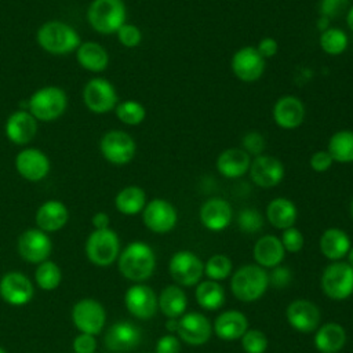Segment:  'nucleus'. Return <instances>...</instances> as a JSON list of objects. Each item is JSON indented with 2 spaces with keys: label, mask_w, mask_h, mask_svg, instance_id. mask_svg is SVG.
Segmentation results:
<instances>
[{
  "label": "nucleus",
  "mask_w": 353,
  "mask_h": 353,
  "mask_svg": "<svg viewBox=\"0 0 353 353\" xmlns=\"http://www.w3.org/2000/svg\"><path fill=\"white\" fill-rule=\"evenodd\" d=\"M251 165V156L239 148L225 149L216 159L218 172L229 179H236L245 175Z\"/></svg>",
  "instance_id": "obj_24"
},
{
  "label": "nucleus",
  "mask_w": 353,
  "mask_h": 353,
  "mask_svg": "<svg viewBox=\"0 0 353 353\" xmlns=\"http://www.w3.org/2000/svg\"><path fill=\"white\" fill-rule=\"evenodd\" d=\"M334 160L332 157L330 156V153L327 150H317L312 154L310 160H309V164H310V168L316 172H325L331 168Z\"/></svg>",
  "instance_id": "obj_48"
},
{
  "label": "nucleus",
  "mask_w": 353,
  "mask_h": 353,
  "mask_svg": "<svg viewBox=\"0 0 353 353\" xmlns=\"http://www.w3.org/2000/svg\"><path fill=\"white\" fill-rule=\"evenodd\" d=\"M321 290L334 301L349 298L353 294V268L346 262L330 263L321 276Z\"/></svg>",
  "instance_id": "obj_7"
},
{
  "label": "nucleus",
  "mask_w": 353,
  "mask_h": 353,
  "mask_svg": "<svg viewBox=\"0 0 353 353\" xmlns=\"http://www.w3.org/2000/svg\"><path fill=\"white\" fill-rule=\"evenodd\" d=\"M68 106V98L62 88L47 85L37 90L29 99V113L40 121H52L63 114Z\"/></svg>",
  "instance_id": "obj_5"
},
{
  "label": "nucleus",
  "mask_w": 353,
  "mask_h": 353,
  "mask_svg": "<svg viewBox=\"0 0 353 353\" xmlns=\"http://www.w3.org/2000/svg\"><path fill=\"white\" fill-rule=\"evenodd\" d=\"M167 331H178V320L176 319H168L165 323Z\"/></svg>",
  "instance_id": "obj_53"
},
{
  "label": "nucleus",
  "mask_w": 353,
  "mask_h": 353,
  "mask_svg": "<svg viewBox=\"0 0 353 353\" xmlns=\"http://www.w3.org/2000/svg\"><path fill=\"white\" fill-rule=\"evenodd\" d=\"M168 270L179 285L192 287L200 281L204 273V263L190 251H178L171 256Z\"/></svg>",
  "instance_id": "obj_13"
},
{
  "label": "nucleus",
  "mask_w": 353,
  "mask_h": 353,
  "mask_svg": "<svg viewBox=\"0 0 353 353\" xmlns=\"http://www.w3.org/2000/svg\"><path fill=\"white\" fill-rule=\"evenodd\" d=\"M117 119L127 125H138L146 117L145 106L134 99H127L116 105L114 108Z\"/></svg>",
  "instance_id": "obj_39"
},
{
  "label": "nucleus",
  "mask_w": 353,
  "mask_h": 353,
  "mask_svg": "<svg viewBox=\"0 0 353 353\" xmlns=\"http://www.w3.org/2000/svg\"><path fill=\"white\" fill-rule=\"evenodd\" d=\"M291 281V272L284 266H276L274 270L269 274V283L274 288H284Z\"/></svg>",
  "instance_id": "obj_49"
},
{
  "label": "nucleus",
  "mask_w": 353,
  "mask_h": 353,
  "mask_svg": "<svg viewBox=\"0 0 353 353\" xmlns=\"http://www.w3.org/2000/svg\"><path fill=\"white\" fill-rule=\"evenodd\" d=\"M15 168L26 181L39 182L50 172V160L40 149L28 148L17 154Z\"/></svg>",
  "instance_id": "obj_19"
},
{
  "label": "nucleus",
  "mask_w": 353,
  "mask_h": 353,
  "mask_svg": "<svg viewBox=\"0 0 353 353\" xmlns=\"http://www.w3.org/2000/svg\"><path fill=\"white\" fill-rule=\"evenodd\" d=\"M317 25H319L320 30L323 32V30H325V29H328V28H330V19H328V18H325V17H320V18H319V21H317Z\"/></svg>",
  "instance_id": "obj_54"
},
{
  "label": "nucleus",
  "mask_w": 353,
  "mask_h": 353,
  "mask_svg": "<svg viewBox=\"0 0 353 353\" xmlns=\"http://www.w3.org/2000/svg\"><path fill=\"white\" fill-rule=\"evenodd\" d=\"M72 321L80 332L95 336L105 325L106 312L98 301L92 298H83L73 305Z\"/></svg>",
  "instance_id": "obj_9"
},
{
  "label": "nucleus",
  "mask_w": 353,
  "mask_h": 353,
  "mask_svg": "<svg viewBox=\"0 0 353 353\" xmlns=\"http://www.w3.org/2000/svg\"><path fill=\"white\" fill-rule=\"evenodd\" d=\"M142 219L145 226L153 233H168L171 232L178 221L175 207L164 199H153L146 203L142 211Z\"/></svg>",
  "instance_id": "obj_12"
},
{
  "label": "nucleus",
  "mask_w": 353,
  "mask_h": 353,
  "mask_svg": "<svg viewBox=\"0 0 353 353\" xmlns=\"http://www.w3.org/2000/svg\"><path fill=\"white\" fill-rule=\"evenodd\" d=\"M349 0H321L320 1V14L328 19L339 17L347 10Z\"/></svg>",
  "instance_id": "obj_46"
},
{
  "label": "nucleus",
  "mask_w": 353,
  "mask_h": 353,
  "mask_svg": "<svg viewBox=\"0 0 353 353\" xmlns=\"http://www.w3.org/2000/svg\"><path fill=\"white\" fill-rule=\"evenodd\" d=\"M296 216L298 211L295 204L285 197L273 199L266 207V218L276 229L284 230L294 226Z\"/></svg>",
  "instance_id": "obj_29"
},
{
  "label": "nucleus",
  "mask_w": 353,
  "mask_h": 353,
  "mask_svg": "<svg viewBox=\"0 0 353 353\" xmlns=\"http://www.w3.org/2000/svg\"><path fill=\"white\" fill-rule=\"evenodd\" d=\"M124 303L127 310L139 320L152 319L159 309V298L156 292L145 284L130 287L124 295Z\"/></svg>",
  "instance_id": "obj_16"
},
{
  "label": "nucleus",
  "mask_w": 353,
  "mask_h": 353,
  "mask_svg": "<svg viewBox=\"0 0 353 353\" xmlns=\"http://www.w3.org/2000/svg\"><path fill=\"white\" fill-rule=\"evenodd\" d=\"M280 241H281L284 250L288 252H299L303 247V236L294 226L283 230Z\"/></svg>",
  "instance_id": "obj_45"
},
{
  "label": "nucleus",
  "mask_w": 353,
  "mask_h": 353,
  "mask_svg": "<svg viewBox=\"0 0 353 353\" xmlns=\"http://www.w3.org/2000/svg\"><path fill=\"white\" fill-rule=\"evenodd\" d=\"M327 152L336 163H353V131L341 130L332 134L328 141Z\"/></svg>",
  "instance_id": "obj_35"
},
{
  "label": "nucleus",
  "mask_w": 353,
  "mask_h": 353,
  "mask_svg": "<svg viewBox=\"0 0 353 353\" xmlns=\"http://www.w3.org/2000/svg\"><path fill=\"white\" fill-rule=\"evenodd\" d=\"M91 223L92 226L97 229V230H101V229H108L109 228V223H110V218L106 212H95L92 215V219H91Z\"/></svg>",
  "instance_id": "obj_52"
},
{
  "label": "nucleus",
  "mask_w": 353,
  "mask_h": 353,
  "mask_svg": "<svg viewBox=\"0 0 353 353\" xmlns=\"http://www.w3.org/2000/svg\"><path fill=\"white\" fill-rule=\"evenodd\" d=\"M69 219L66 205L59 200H48L36 211V225L40 230L50 233L62 229Z\"/></svg>",
  "instance_id": "obj_26"
},
{
  "label": "nucleus",
  "mask_w": 353,
  "mask_h": 353,
  "mask_svg": "<svg viewBox=\"0 0 353 353\" xmlns=\"http://www.w3.org/2000/svg\"><path fill=\"white\" fill-rule=\"evenodd\" d=\"M62 280V272L59 266L52 261H44L37 265L34 272L36 284L44 291L55 290Z\"/></svg>",
  "instance_id": "obj_37"
},
{
  "label": "nucleus",
  "mask_w": 353,
  "mask_h": 353,
  "mask_svg": "<svg viewBox=\"0 0 353 353\" xmlns=\"http://www.w3.org/2000/svg\"><path fill=\"white\" fill-rule=\"evenodd\" d=\"M188 306L186 294L178 285H167L159 296V307L168 319L181 317Z\"/></svg>",
  "instance_id": "obj_33"
},
{
  "label": "nucleus",
  "mask_w": 353,
  "mask_h": 353,
  "mask_svg": "<svg viewBox=\"0 0 353 353\" xmlns=\"http://www.w3.org/2000/svg\"><path fill=\"white\" fill-rule=\"evenodd\" d=\"M72 346L74 353H95L97 341L94 335L80 332L77 336H74Z\"/></svg>",
  "instance_id": "obj_47"
},
{
  "label": "nucleus",
  "mask_w": 353,
  "mask_h": 353,
  "mask_svg": "<svg viewBox=\"0 0 353 353\" xmlns=\"http://www.w3.org/2000/svg\"><path fill=\"white\" fill-rule=\"evenodd\" d=\"M350 214H352V218H353V201H352V204H350Z\"/></svg>",
  "instance_id": "obj_57"
},
{
  "label": "nucleus",
  "mask_w": 353,
  "mask_h": 353,
  "mask_svg": "<svg viewBox=\"0 0 353 353\" xmlns=\"http://www.w3.org/2000/svg\"><path fill=\"white\" fill-rule=\"evenodd\" d=\"M214 330L218 338L223 341H234L241 338L248 330V320L241 312L226 310L216 317Z\"/></svg>",
  "instance_id": "obj_28"
},
{
  "label": "nucleus",
  "mask_w": 353,
  "mask_h": 353,
  "mask_svg": "<svg viewBox=\"0 0 353 353\" xmlns=\"http://www.w3.org/2000/svg\"><path fill=\"white\" fill-rule=\"evenodd\" d=\"M37 132V120L26 110L14 112L6 123L7 138L17 143L25 145L29 143Z\"/></svg>",
  "instance_id": "obj_25"
},
{
  "label": "nucleus",
  "mask_w": 353,
  "mask_h": 353,
  "mask_svg": "<svg viewBox=\"0 0 353 353\" xmlns=\"http://www.w3.org/2000/svg\"><path fill=\"white\" fill-rule=\"evenodd\" d=\"M346 342L345 328L336 323H327L314 335V345L320 353H338Z\"/></svg>",
  "instance_id": "obj_32"
},
{
  "label": "nucleus",
  "mask_w": 353,
  "mask_h": 353,
  "mask_svg": "<svg viewBox=\"0 0 353 353\" xmlns=\"http://www.w3.org/2000/svg\"><path fill=\"white\" fill-rule=\"evenodd\" d=\"M0 353H7V352H6V350H4V349L0 346Z\"/></svg>",
  "instance_id": "obj_58"
},
{
  "label": "nucleus",
  "mask_w": 353,
  "mask_h": 353,
  "mask_svg": "<svg viewBox=\"0 0 353 353\" xmlns=\"http://www.w3.org/2000/svg\"><path fill=\"white\" fill-rule=\"evenodd\" d=\"M181 342L174 335H164L156 343V353H179Z\"/></svg>",
  "instance_id": "obj_50"
},
{
  "label": "nucleus",
  "mask_w": 353,
  "mask_h": 353,
  "mask_svg": "<svg viewBox=\"0 0 353 353\" xmlns=\"http://www.w3.org/2000/svg\"><path fill=\"white\" fill-rule=\"evenodd\" d=\"M258 50V52L262 55V58L268 59L272 58L277 54L279 51V43L273 39V37H263L258 46L255 47Z\"/></svg>",
  "instance_id": "obj_51"
},
{
  "label": "nucleus",
  "mask_w": 353,
  "mask_h": 353,
  "mask_svg": "<svg viewBox=\"0 0 353 353\" xmlns=\"http://www.w3.org/2000/svg\"><path fill=\"white\" fill-rule=\"evenodd\" d=\"M37 43L50 54L63 55L77 50L80 36L70 25L61 21H50L39 28Z\"/></svg>",
  "instance_id": "obj_2"
},
{
  "label": "nucleus",
  "mask_w": 353,
  "mask_h": 353,
  "mask_svg": "<svg viewBox=\"0 0 353 353\" xmlns=\"http://www.w3.org/2000/svg\"><path fill=\"white\" fill-rule=\"evenodd\" d=\"M250 176L252 182L263 189L277 186L284 178V165L283 163L269 154H259L254 160H251L250 165Z\"/></svg>",
  "instance_id": "obj_17"
},
{
  "label": "nucleus",
  "mask_w": 353,
  "mask_h": 353,
  "mask_svg": "<svg viewBox=\"0 0 353 353\" xmlns=\"http://www.w3.org/2000/svg\"><path fill=\"white\" fill-rule=\"evenodd\" d=\"M233 218V211L230 204L221 199L214 197L207 200L200 208V222L211 232H221L226 229Z\"/></svg>",
  "instance_id": "obj_23"
},
{
  "label": "nucleus",
  "mask_w": 353,
  "mask_h": 353,
  "mask_svg": "<svg viewBox=\"0 0 353 353\" xmlns=\"http://www.w3.org/2000/svg\"><path fill=\"white\" fill-rule=\"evenodd\" d=\"M303 102L292 95L281 97L273 106V120L283 130H295L305 120Z\"/></svg>",
  "instance_id": "obj_22"
},
{
  "label": "nucleus",
  "mask_w": 353,
  "mask_h": 353,
  "mask_svg": "<svg viewBox=\"0 0 353 353\" xmlns=\"http://www.w3.org/2000/svg\"><path fill=\"white\" fill-rule=\"evenodd\" d=\"M156 268V255L143 241L130 243L119 255V270L131 281L148 280Z\"/></svg>",
  "instance_id": "obj_1"
},
{
  "label": "nucleus",
  "mask_w": 353,
  "mask_h": 353,
  "mask_svg": "<svg viewBox=\"0 0 353 353\" xmlns=\"http://www.w3.org/2000/svg\"><path fill=\"white\" fill-rule=\"evenodd\" d=\"M127 10L123 0H92L87 10L91 28L102 34L116 33L125 23Z\"/></svg>",
  "instance_id": "obj_4"
},
{
  "label": "nucleus",
  "mask_w": 353,
  "mask_h": 353,
  "mask_svg": "<svg viewBox=\"0 0 353 353\" xmlns=\"http://www.w3.org/2000/svg\"><path fill=\"white\" fill-rule=\"evenodd\" d=\"M232 272V261L222 254L212 255L204 265V273L210 280L219 281L226 279Z\"/></svg>",
  "instance_id": "obj_40"
},
{
  "label": "nucleus",
  "mask_w": 353,
  "mask_h": 353,
  "mask_svg": "<svg viewBox=\"0 0 353 353\" xmlns=\"http://www.w3.org/2000/svg\"><path fill=\"white\" fill-rule=\"evenodd\" d=\"M85 255L97 266L105 268L112 265L120 255V240L110 228L94 230L85 241Z\"/></svg>",
  "instance_id": "obj_6"
},
{
  "label": "nucleus",
  "mask_w": 353,
  "mask_h": 353,
  "mask_svg": "<svg viewBox=\"0 0 353 353\" xmlns=\"http://www.w3.org/2000/svg\"><path fill=\"white\" fill-rule=\"evenodd\" d=\"M241 145H243L241 149H244L250 156L252 154L256 157L263 153V150L266 148V141L262 134H259L256 131H250L243 137Z\"/></svg>",
  "instance_id": "obj_44"
},
{
  "label": "nucleus",
  "mask_w": 353,
  "mask_h": 353,
  "mask_svg": "<svg viewBox=\"0 0 353 353\" xmlns=\"http://www.w3.org/2000/svg\"><path fill=\"white\" fill-rule=\"evenodd\" d=\"M142 339L141 330L130 321H117L112 324L105 334V346L110 352L125 353L134 350Z\"/></svg>",
  "instance_id": "obj_18"
},
{
  "label": "nucleus",
  "mask_w": 353,
  "mask_h": 353,
  "mask_svg": "<svg viewBox=\"0 0 353 353\" xmlns=\"http://www.w3.org/2000/svg\"><path fill=\"white\" fill-rule=\"evenodd\" d=\"M52 243L48 234L37 229H26L18 239V254L26 262L41 263L48 259Z\"/></svg>",
  "instance_id": "obj_14"
},
{
  "label": "nucleus",
  "mask_w": 353,
  "mask_h": 353,
  "mask_svg": "<svg viewBox=\"0 0 353 353\" xmlns=\"http://www.w3.org/2000/svg\"><path fill=\"white\" fill-rule=\"evenodd\" d=\"M237 225L241 232L254 234L263 228V216L255 208H243L237 215Z\"/></svg>",
  "instance_id": "obj_41"
},
{
  "label": "nucleus",
  "mask_w": 353,
  "mask_h": 353,
  "mask_svg": "<svg viewBox=\"0 0 353 353\" xmlns=\"http://www.w3.org/2000/svg\"><path fill=\"white\" fill-rule=\"evenodd\" d=\"M230 66L233 74L239 80L244 83H254L262 77L266 68V61L255 47L245 46L233 54Z\"/></svg>",
  "instance_id": "obj_11"
},
{
  "label": "nucleus",
  "mask_w": 353,
  "mask_h": 353,
  "mask_svg": "<svg viewBox=\"0 0 353 353\" xmlns=\"http://www.w3.org/2000/svg\"><path fill=\"white\" fill-rule=\"evenodd\" d=\"M99 149L105 160L116 165H124L134 159L137 143L125 131L112 130L101 138Z\"/></svg>",
  "instance_id": "obj_8"
},
{
  "label": "nucleus",
  "mask_w": 353,
  "mask_h": 353,
  "mask_svg": "<svg viewBox=\"0 0 353 353\" xmlns=\"http://www.w3.org/2000/svg\"><path fill=\"white\" fill-rule=\"evenodd\" d=\"M241 346L245 353H265L268 338L259 330H247L241 336Z\"/></svg>",
  "instance_id": "obj_42"
},
{
  "label": "nucleus",
  "mask_w": 353,
  "mask_h": 353,
  "mask_svg": "<svg viewBox=\"0 0 353 353\" xmlns=\"http://www.w3.org/2000/svg\"><path fill=\"white\" fill-rule=\"evenodd\" d=\"M83 101L91 112L108 113L117 105V92L109 80L95 77L84 85Z\"/></svg>",
  "instance_id": "obj_10"
},
{
  "label": "nucleus",
  "mask_w": 353,
  "mask_h": 353,
  "mask_svg": "<svg viewBox=\"0 0 353 353\" xmlns=\"http://www.w3.org/2000/svg\"><path fill=\"white\" fill-rule=\"evenodd\" d=\"M34 288L32 280L21 272H8L0 279V296L12 306H22L30 302Z\"/></svg>",
  "instance_id": "obj_15"
},
{
  "label": "nucleus",
  "mask_w": 353,
  "mask_h": 353,
  "mask_svg": "<svg viewBox=\"0 0 353 353\" xmlns=\"http://www.w3.org/2000/svg\"><path fill=\"white\" fill-rule=\"evenodd\" d=\"M197 303L205 310H216L225 303V290L214 280H205L196 288Z\"/></svg>",
  "instance_id": "obj_36"
},
{
  "label": "nucleus",
  "mask_w": 353,
  "mask_h": 353,
  "mask_svg": "<svg viewBox=\"0 0 353 353\" xmlns=\"http://www.w3.org/2000/svg\"><path fill=\"white\" fill-rule=\"evenodd\" d=\"M116 34H117L119 41L127 48L137 47L142 40V33H141L139 28L137 25L127 23V22L116 32Z\"/></svg>",
  "instance_id": "obj_43"
},
{
  "label": "nucleus",
  "mask_w": 353,
  "mask_h": 353,
  "mask_svg": "<svg viewBox=\"0 0 353 353\" xmlns=\"http://www.w3.org/2000/svg\"><path fill=\"white\" fill-rule=\"evenodd\" d=\"M347 36L342 29L328 28L320 34V47L328 55H341L347 48Z\"/></svg>",
  "instance_id": "obj_38"
},
{
  "label": "nucleus",
  "mask_w": 353,
  "mask_h": 353,
  "mask_svg": "<svg viewBox=\"0 0 353 353\" xmlns=\"http://www.w3.org/2000/svg\"><path fill=\"white\" fill-rule=\"evenodd\" d=\"M114 205L117 211L124 215H135L143 211L146 205L145 190L135 185L125 186L116 194Z\"/></svg>",
  "instance_id": "obj_34"
},
{
  "label": "nucleus",
  "mask_w": 353,
  "mask_h": 353,
  "mask_svg": "<svg viewBox=\"0 0 353 353\" xmlns=\"http://www.w3.org/2000/svg\"><path fill=\"white\" fill-rule=\"evenodd\" d=\"M79 63L90 72H102L109 65V54L101 44L95 41L80 43L76 52Z\"/></svg>",
  "instance_id": "obj_31"
},
{
  "label": "nucleus",
  "mask_w": 353,
  "mask_h": 353,
  "mask_svg": "<svg viewBox=\"0 0 353 353\" xmlns=\"http://www.w3.org/2000/svg\"><path fill=\"white\" fill-rule=\"evenodd\" d=\"M176 332L185 343L200 346L210 339L212 327L210 320L204 314L193 312V313L182 314V317L178 320Z\"/></svg>",
  "instance_id": "obj_20"
},
{
  "label": "nucleus",
  "mask_w": 353,
  "mask_h": 353,
  "mask_svg": "<svg viewBox=\"0 0 353 353\" xmlns=\"http://www.w3.org/2000/svg\"><path fill=\"white\" fill-rule=\"evenodd\" d=\"M346 23H347L349 29L353 32V6L347 10V14H346Z\"/></svg>",
  "instance_id": "obj_55"
},
{
  "label": "nucleus",
  "mask_w": 353,
  "mask_h": 353,
  "mask_svg": "<svg viewBox=\"0 0 353 353\" xmlns=\"http://www.w3.org/2000/svg\"><path fill=\"white\" fill-rule=\"evenodd\" d=\"M347 261H349L347 263L353 268V248H350L349 252H347Z\"/></svg>",
  "instance_id": "obj_56"
},
{
  "label": "nucleus",
  "mask_w": 353,
  "mask_h": 353,
  "mask_svg": "<svg viewBox=\"0 0 353 353\" xmlns=\"http://www.w3.org/2000/svg\"><path fill=\"white\" fill-rule=\"evenodd\" d=\"M269 285V274L259 265H244L232 277L230 287L233 295L241 302L259 299Z\"/></svg>",
  "instance_id": "obj_3"
},
{
  "label": "nucleus",
  "mask_w": 353,
  "mask_h": 353,
  "mask_svg": "<svg viewBox=\"0 0 353 353\" xmlns=\"http://www.w3.org/2000/svg\"><path fill=\"white\" fill-rule=\"evenodd\" d=\"M285 250L279 237L266 234L254 245V258L262 268H276L284 259Z\"/></svg>",
  "instance_id": "obj_27"
},
{
  "label": "nucleus",
  "mask_w": 353,
  "mask_h": 353,
  "mask_svg": "<svg viewBox=\"0 0 353 353\" xmlns=\"http://www.w3.org/2000/svg\"><path fill=\"white\" fill-rule=\"evenodd\" d=\"M320 250L331 261L342 259L350 250V239L342 229L330 228L320 237Z\"/></svg>",
  "instance_id": "obj_30"
},
{
  "label": "nucleus",
  "mask_w": 353,
  "mask_h": 353,
  "mask_svg": "<svg viewBox=\"0 0 353 353\" xmlns=\"http://www.w3.org/2000/svg\"><path fill=\"white\" fill-rule=\"evenodd\" d=\"M287 320L290 325L303 334H309L319 327L320 310L319 307L306 299H296L287 306Z\"/></svg>",
  "instance_id": "obj_21"
}]
</instances>
